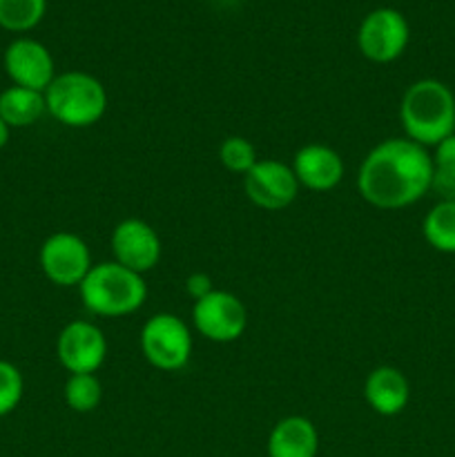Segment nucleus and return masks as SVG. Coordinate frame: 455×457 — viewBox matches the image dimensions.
Listing matches in <instances>:
<instances>
[{
  "mask_svg": "<svg viewBox=\"0 0 455 457\" xmlns=\"http://www.w3.org/2000/svg\"><path fill=\"white\" fill-rule=\"evenodd\" d=\"M49 116L67 128H89L107 112V89L87 71H62L45 89Z\"/></svg>",
  "mask_w": 455,
  "mask_h": 457,
  "instance_id": "nucleus-4",
  "label": "nucleus"
},
{
  "mask_svg": "<svg viewBox=\"0 0 455 457\" xmlns=\"http://www.w3.org/2000/svg\"><path fill=\"white\" fill-rule=\"evenodd\" d=\"M192 324L196 333L217 344L236 342L248 326V311L236 295L228 290L208 293L192 306Z\"/></svg>",
  "mask_w": 455,
  "mask_h": 457,
  "instance_id": "nucleus-7",
  "label": "nucleus"
},
{
  "mask_svg": "<svg viewBox=\"0 0 455 457\" xmlns=\"http://www.w3.org/2000/svg\"><path fill=\"white\" fill-rule=\"evenodd\" d=\"M290 168H293L299 186L315 192L333 190L343 179L342 156L324 143H308V145L299 147Z\"/></svg>",
  "mask_w": 455,
  "mask_h": 457,
  "instance_id": "nucleus-13",
  "label": "nucleus"
},
{
  "mask_svg": "<svg viewBox=\"0 0 455 457\" xmlns=\"http://www.w3.org/2000/svg\"><path fill=\"white\" fill-rule=\"evenodd\" d=\"M366 404L384 418L400 415L409 406L410 384L395 366H379L364 382Z\"/></svg>",
  "mask_w": 455,
  "mask_h": 457,
  "instance_id": "nucleus-14",
  "label": "nucleus"
},
{
  "mask_svg": "<svg viewBox=\"0 0 455 457\" xmlns=\"http://www.w3.org/2000/svg\"><path fill=\"white\" fill-rule=\"evenodd\" d=\"M219 161L226 170L235 174H248L257 165L259 156L252 143L244 137H228L219 145Z\"/></svg>",
  "mask_w": 455,
  "mask_h": 457,
  "instance_id": "nucleus-21",
  "label": "nucleus"
},
{
  "mask_svg": "<svg viewBox=\"0 0 455 457\" xmlns=\"http://www.w3.org/2000/svg\"><path fill=\"white\" fill-rule=\"evenodd\" d=\"M47 0H0V27L13 34H25L43 21Z\"/></svg>",
  "mask_w": 455,
  "mask_h": 457,
  "instance_id": "nucleus-18",
  "label": "nucleus"
},
{
  "mask_svg": "<svg viewBox=\"0 0 455 457\" xmlns=\"http://www.w3.org/2000/svg\"><path fill=\"white\" fill-rule=\"evenodd\" d=\"M4 71L12 79L13 85L36 92H45L54 79H56V67L49 49L34 38L12 40L4 49Z\"/></svg>",
  "mask_w": 455,
  "mask_h": 457,
  "instance_id": "nucleus-12",
  "label": "nucleus"
},
{
  "mask_svg": "<svg viewBox=\"0 0 455 457\" xmlns=\"http://www.w3.org/2000/svg\"><path fill=\"white\" fill-rule=\"evenodd\" d=\"M103 400V384L96 373L70 375L65 384V402L76 413H92Z\"/></svg>",
  "mask_w": 455,
  "mask_h": 457,
  "instance_id": "nucleus-20",
  "label": "nucleus"
},
{
  "mask_svg": "<svg viewBox=\"0 0 455 457\" xmlns=\"http://www.w3.org/2000/svg\"><path fill=\"white\" fill-rule=\"evenodd\" d=\"M422 235L433 250L455 254V201H437L422 221Z\"/></svg>",
  "mask_w": 455,
  "mask_h": 457,
  "instance_id": "nucleus-17",
  "label": "nucleus"
},
{
  "mask_svg": "<svg viewBox=\"0 0 455 457\" xmlns=\"http://www.w3.org/2000/svg\"><path fill=\"white\" fill-rule=\"evenodd\" d=\"M83 306L98 317H125L145 303L147 284L143 275L116 262L94 263L79 286Z\"/></svg>",
  "mask_w": 455,
  "mask_h": 457,
  "instance_id": "nucleus-3",
  "label": "nucleus"
},
{
  "mask_svg": "<svg viewBox=\"0 0 455 457\" xmlns=\"http://www.w3.org/2000/svg\"><path fill=\"white\" fill-rule=\"evenodd\" d=\"M214 286H212V279H210V275H205V272H192L190 277L186 279V293L190 295L192 299H201L205 297L208 293H212Z\"/></svg>",
  "mask_w": 455,
  "mask_h": 457,
  "instance_id": "nucleus-23",
  "label": "nucleus"
},
{
  "mask_svg": "<svg viewBox=\"0 0 455 457\" xmlns=\"http://www.w3.org/2000/svg\"><path fill=\"white\" fill-rule=\"evenodd\" d=\"M244 187L248 199L268 212L288 208L299 195V181L293 168L275 159H259L244 177Z\"/></svg>",
  "mask_w": 455,
  "mask_h": 457,
  "instance_id": "nucleus-10",
  "label": "nucleus"
},
{
  "mask_svg": "<svg viewBox=\"0 0 455 457\" xmlns=\"http://www.w3.org/2000/svg\"><path fill=\"white\" fill-rule=\"evenodd\" d=\"M40 270L52 284L61 288L76 286L92 270V253L89 245L74 232H54L40 245Z\"/></svg>",
  "mask_w": 455,
  "mask_h": 457,
  "instance_id": "nucleus-8",
  "label": "nucleus"
},
{
  "mask_svg": "<svg viewBox=\"0 0 455 457\" xmlns=\"http://www.w3.org/2000/svg\"><path fill=\"white\" fill-rule=\"evenodd\" d=\"M433 181L431 190L440 201H455V134L433 147Z\"/></svg>",
  "mask_w": 455,
  "mask_h": 457,
  "instance_id": "nucleus-19",
  "label": "nucleus"
},
{
  "mask_svg": "<svg viewBox=\"0 0 455 457\" xmlns=\"http://www.w3.org/2000/svg\"><path fill=\"white\" fill-rule=\"evenodd\" d=\"M161 237L143 219H125L112 232L114 262L129 270L145 275L161 262Z\"/></svg>",
  "mask_w": 455,
  "mask_h": 457,
  "instance_id": "nucleus-11",
  "label": "nucleus"
},
{
  "mask_svg": "<svg viewBox=\"0 0 455 457\" xmlns=\"http://www.w3.org/2000/svg\"><path fill=\"white\" fill-rule=\"evenodd\" d=\"M45 112H47L45 92L12 85V87H7L0 94V119L12 129L29 128Z\"/></svg>",
  "mask_w": 455,
  "mask_h": 457,
  "instance_id": "nucleus-16",
  "label": "nucleus"
},
{
  "mask_svg": "<svg viewBox=\"0 0 455 457\" xmlns=\"http://www.w3.org/2000/svg\"><path fill=\"white\" fill-rule=\"evenodd\" d=\"M410 40V27L404 13L393 7H377L366 13L357 29V47L368 61L393 62L406 52Z\"/></svg>",
  "mask_w": 455,
  "mask_h": 457,
  "instance_id": "nucleus-6",
  "label": "nucleus"
},
{
  "mask_svg": "<svg viewBox=\"0 0 455 457\" xmlns=\"http://www.w3.org/2000/svg\"><path fill=\"white\" fill-rule=\"evenodd\" d=\"M56 355L67 373H96L107 357V339L92 321H70L58 335Z\"/></svg>",
  "mask_w": 455,
  "mask_h": 457,
  "instance_id": "nucleus-9",
  "label": "nucleus"
},
{
  "mask_svg": "<svg viewBox=\"0 0 455 457\" xmlns=\"http://www.w3.org/2000/svg\"><path fill=\"white\" fill-rule=\"evenodd\" d=\"M433 159L410 138H386L361 161L357 187L361 199L379 210H401L431 192Z\"/></svg>",
  "mask_w": 455,
  "mask_h": 457,
  "instance_id": "nucleus-1",
  "label": "nucleus"
},
{
  "mask_svg": "<svg viewBox=\"0 0 455 457\" xmlns=\"http://www.w3.org/2000/svg\"><path fill=\"white\" fill-rule=\"evenodd\" d=\"M319 433L308 418L290 415L279 420L268 436V457H317Z\"/></svg>",
  "mask_w": 455,
  "mask_h": 457,
  "instance_id": "nucleus-15",
  "label": "nucleus"
},
{
  "mask_svg": "<svg viewBox=\"0 0 455 457\" xmlns=\"http://www.w3.org/2000/svg\"><path fill=\"white\" fill-rule=\"evenodd\" d=\"M9 134H12V128H9V125L0 119V150H3V147L9 143Z\"/></svg>",
  "mask_w": 455,
  "mask_h": 457,
  "instance_id": "nucleus-24",
  "label": "nucleus"
},
{
  "mask_svg": "<svg viewBox=\"0 0 455 457\" xmlns=\"http://www.w3.org/2000/svg\"><path fill=\"white\" fill-rule=\"evenodd\" d=\"M141 351L159 370H181L192 355L190 326L172 312H159L141 330Z\"/></svg>",
  "mask_w": 455,
  "mask_h": 457,
  "instance_id": "nucleus-5",
  "label": "nucleus"
},
{
  "mask_svg": "<svg viewBox=\"0 0 455 457\" xmlns=\"http://www.w3.org/2000/svg\"><path fill=\"white\" fill-rule=\"evenodd\" d=\"M400 123L406 138L422 147H435L455 134V94L437 79H419L409 85L400 103Z\"/></svg>",
  "mask_w": 455,
  "mask_h": 457,
  "instance_id": "nucleus-2",
  "label": "nucleus"
},
{
  "mask_svg": "<svg viewBox=\"0 0 455 457\" xmlns=\"http://www.w3.org/2000/svg\"><path fill=\"white\" fill-rule=\"evenodd\" d=\"M22 393H25V379L18 366L0 360V418L18 409Z\"/></svg>",
  "mask_w": 455,
  "mask_h": 457,
  "instance_id": "nucleus-22",
  "label": "nucleus"
}]
</instances>
